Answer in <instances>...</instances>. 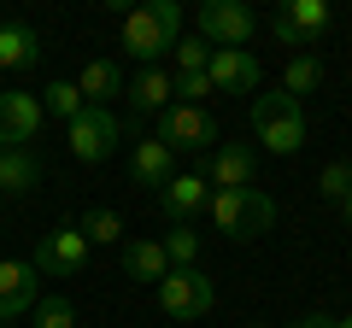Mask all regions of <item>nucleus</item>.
Instances as JSON below:
<instances>
[{
    "label": "nucleus",
    "mask_w": 352,
    "mask_h": 328,
    "mask_svg": "<svg viewBox=\"0 0 352 328\" xmlns=\"http://www.w3.org/2000/svg\"><path fill=\"white\" fill-rule=\"evenodd\" d=\"M340 217H346V223H352V194H346V205H340Z\"/></svg>",
    "instance_id": "obj_30"
},
{
    "label": "nucleus",
    "mask_w": 352,
    "mask_h": 328,
    "mask_svg": "<svg viewBox=\"0 0 352 328\" xmlns=\"http://www.w3.org/2000/svg\"><path fill=\"white\" fill-rule=\"evenodd\" d=\"M65 141H71V152L82 164H106L118 152V141H124V124H118L106 106H82V112L65 124Z\"/></svg>",
    "instance_id": "obj_6"
},
{
    "label": "nucleus",
    "mask_w": 352,
    "mask_h": 328,
    "mask_svg": "<svg viewBox=\"0 0 352 328\" xmlns=\"http://www.w3.org/2000/svg\"><path fill=\"white\" fill-rule=\"evenodd\" d=\"M247 328H264V323H247Z\"/></svg>",
    "instance_id": "obj_32"
},
{
    "label": "nucleus",
    "mask_w": 352,
    "mask_h": 328,
    "mask_svg": "<svg viewBox=\"0 0 352 328\" xmlns=\"http://www.w3.org/2000/svg\"><path fill=\"white\" fill-rule=\"evenodd\" d=\"M129 176H135L141 188H164V182L176 176V152L164 147L159 135H147V141H135V152H129Z\"/></svg>",
    "instance_id": "obj_15"
},
{
    "label": "nucleus",
    "mask_w": 352,
    "mask_h": 328,
    "mask_svg": "<svg viewBox=\"0 0 352 328\" xmlns=\"http://www.w3.org/2000/svg\"><path fill=\"white\" fill-rule=\"evenodd\" d=\"M317 194H323L329 205H346V194H352V164H346V159H329L323 170H317Z\"/></svg>",
    "instance_id": "obj_25"
},
{
    "label": "nucleus",
    "mask_w": 352,
    "mask_h": 328,
    "mask_svg": "<svg viewBox=\"0 0 352 328\" xmlns=\"http://www.w3.org/2000/svg\"><path fill=\"white\" fill-rule=\"evenodd\" d=\"M206 200H212V188H206L200 170H182V176H170V182L159 188V211L170 217V223H188V217H200Z\"/></svg>",
    "instance_id": "obj_14"
},
{
    "label": "nucleus",
    "mask_w": 352,
    "mask_h": 328,
    "mask_svg": "<svg viewBox=\"0 0 352 328\" xmlns=\"http://www.w3.org/2000/svg\"><path fill=\"white\" fill-rule=\"evenodd\" d=\"M206 76H212V89H217V94H252L264 71H258V59H252L247 47H212Z\"/></svg>",
    "instance_id": "obj_12"
},
{
    "label": "nucleus",
    "mask_w": 352,
    "mask_h": 328,
    "mask_svg": "<svg viewBox=\"0 0 352 328\" xmlns=\"http://www.w3.org/2000/svg\"><path fill=\"white\" fill-rule=\"evenodd\" d=\"M335 328H352V316H335Z\"/></svg>",
    "instance_id": "obj_31"
},
{
    "label": "nucleus",
    "mask_w": 352,
    "mask_h": 328,
    "mask_svg": "<svg viewBox=\"0 0 352 328\" xmlns=\"http://www.w3.org/2000/svg\"><path fill=\"white\" fill-rule=\"evenodd\" d=\"M36 182H41V164H36L30 147H6L0 152V200H6V194L18 200V194H30Z\"/></svg>",
    "instance_id": "obj_17"
},
{
    "label": "nucleus",
    "mask_w": 352,
    "mask_h": 328,
    "mask_svg": "<svg viewBox=\"0 0 352 328\" xmlns=\"http://www.w3.org/2000/svg\"><path fill=\"white\" fill-rule=\"evenodd\" d=\"M206 59H212V47H200V36H176V47H170L176 76H194V71H206Z\"/></svg>",
    "instance_id": "obj_26"
},
{
    "label": "nucleus",
    "mask_w": 352,
    "mask_h": 328,
    "mask_svg": "<svg viewBox=\"0 0 352 328\" xmlns=\"http://www.w3.org/2000/svg\"><path fill=\"white\" fill-rule=\"evenodd\" d=\"M305 112L294 94H258L252 100V141H258L264 152H282V159H294V152L305 147Z\"/></svg>",
    "instance_id": "obj_2"
},
{
    "label": "nucleus",
    "mask_w": 352,
    "mask_h": 328,
    "mask_svg": "<svg viewBox=\"0 0 352 328\" xmlns=\"http://www.w3.org/2000/svg\"><path fill=\"white\" fill-rule=\"evenodd\" d=\"M159 141L170 152H212L217 147V124L206 106H182L176 100L170 112H159Z\"/></svg>",
    "instance_id": "obj_7"
},
{
    "label": "nucleus",
    "mask_w": 352,
    "mask_h": 328,
    "mask_svg": "<svg viewBox=\"0 0 352 328\" xmlns=\"http://www.w3.org/2000/svg\"><path fill=\"white\" fill-rule=\"evenodd\" d=\"M41 59V36L30 24H0V71H30Z\"/></svg>",
    "instance_id": "obj_19"
},
{
    "label": "nucleus",
    "mask_w": 352,
    "mask_h": 328,
    "mask_svg": "<svg viewBox=\"0 0 352 328\" xmlns=\"http://www.w3.org/2000/svg\"><path fill=\"white\" fill-rule=\"evenodd\" d=\"M124 270L135 281H153V288H159V281L170 276V258H164V246L153 235H141V240H129V246H124Z\"/></svg>",
    "instance_id": "obj_20"
},
{
    "label": "nucleus",
    "mask_w": 352,
    "mask_h": 328,
    "mask_svg": "<svg viewBox=\"0 0 352 328\" xmlns=\"http://www.w3.org/2000/svg\"><path fill=\"white\" fill-rule=\"evenodd\" d=\"M206 188L212 194H229V188H252V176H258V152L247 147V141H217L212 152H206Z\"/></svg>",
    "instance_id": "obj_9"
},
{
    "label": "nucleus",
    "mask_w": 352,
    "mask_h": 328,
    "mask_svg": "<svg viewBox=\"0 0 352 328\" xmlns=\"http://www.w3.org/2000/svg\"><path fill=\"white\" fill-rule=\"evenodd\" d=\"M41 94H0V152L6 147H24V141H36V129H41Z\"/></svg>",
    "instance_id": "obj_13"
},
{
    "label": "nucleus",
    "mask_w": 352,
    "mask_h": 328,
    "mask_svg": "<svg viewBox=\"0 0 352 328\" xmlns=\"http://www.w3.org/2000/svg\"><path fill=\"white\" fill-rule=\"evenodd\" d=\"M76 229H82V240H88V246H94V240H100V246L124 240V217H118L112 205H88V211L76 217Z\"/></svg>",
    "instance_id": "obj_23"
},
{
    "label": "nucleus",
    "mask_w": 352,
    "mask_h": 328,
    "mask_svg": "<svg viewBox=\"0 0 352 328\" xmlns=\"http://www.w3.org/2000/svg\"><path fill=\"white\" fill-rule=\"evenodd\" d=\"M176 36H182V6H176V0H147L135 12H124V24H118V47H124V59H135L141 71L159 65L164 53L176 47Z\"/></svg>",
    "instance_id": "obj_1"
},
{
    "label": "nucleus",
    "mask_w": 352,
    "mask_h": 328,
    "mask_svg": "<svg viewBox=\"0 0 352 328\" xmlns=\"http://www.w3.org/2000/svg\"><path fill=\"white\" fill-rule=\"evenodd\" d=\"M252 30H258L252 6H241V0H212V6H200V24H194V36H200L206 47H247Z\"/></svg>",
    "instance_id": "obj_8"
},
{
    "label": "nucleus",
    "mask_w": 352,
    "mask_h": 328,
    "mask_svg": "<svg viewBox=\"0 0 352 328\" xmlns=\"http://www.w3.org/2000/svg\"><path fill=\"white\" fill-rule=\"evenodd\" d=\"M82 106H88V100H82V89H76V82H47V89H41V112H53L59 124H71Z\"/></svg>",
    "instance_id": "obj_24"
},
{
    "label": "nucleus",
    "mask_w": 352,
    "mask_h": 328,
    "mask_svg": "<svg viewBox=\"0 0 352 328\" xmlns=\"http://www.w3.org/2000/svg\"><path fill=\"white\" fill-rule=\"evenodd\" d=\"M36 299H41L36 264H24V258H0V328H12L24 311H36Z\"/></svg>",
    "instance_id": "obj_11"
},
{
    "label": "nucleus",
    "mask_w": 352,
    "mask_h": 328,
    "mask_svg": "<svg viewBox=\"0 0 352 328\" xmlns=\"http://www.w3.org/2000/svg\"><path fill=\"white\" fill-rule=\"evenodd\" d=\"M159 246H164V258H170V270H194L200 264V229L194 223H170L159 235Z\"/></svg>",
    "instance_id": "obj_21"
},
{
    "label": "nucleus",
    "mask_w": 352,
    "mask_h": 328,
    "mask_svg": "<svg viewBox=\"0 0 352 328\" xmlns=\"http://www.w3.org/2000/svg\"><path fill=\"white\" fill-rule=\"evenodd\" d=\"M323 89V59L317 53H294L288 71H282V94H294V100H305V94Z\"/></svg>",
    "instance_id": "obj_22"
},
{
    "label": "nucleus",
    "mask_w": 352,
    "mask_h": 328,
    "mask_svg": "<svg viewBox=\"0 0 352 328\" xmlns=\"http://www.w3.org/2000/svg\"><path fill=\"white\" fill-rule=\"evenodd\" d=\"M12 328H18V323H12Z\"/></svg>",
    "instance_id": "obj_34"
},
{
    "label": "nucleus",
    "mask_w": 352,
    "mask_h": 328,
    "mask_svg": "<svg viewBox=\"0 0 352 328\" xmlns=\"http://www.w3.org/2000/svg\"><path fill=\"white\" fill-rule=\"evenodd\" d=\"M129 106H135L141 117H153V112H170L176 106V82H170V71H159V65H147V71L129 82Z\"/></svg>",
    "instance_id": "obj_16"
},
{
    "label": "nucleus",
    "mask_w": 352,
    "mask_h": 328,
    "mask_svg": "<svg viewBox=\"0 0 352 328\" xmlns=\"http://www.w3.org/2000/svg\"><path fill=\"white\" fill-rule=\"evenodd\" d=\"M76 89H82L88 106H112L118 94H124V76H118L112 59H88L82 71H76Z\"/></svg>",
    "instance_id": "obj_18"
},
{
    "label": "nucleus",
    "mask_w": 352,
    "mask_h": 328,
    "mask_svg": "<svg viewBox=\"0 0 352 328\" xmlns=\"http://www.w3.org/2000/svg\"><path fill=\"white\" fill-rule=\"evenodd\" d=\"M36 328H76L71 299H36Z\"/></svg>",
    "instance_id": "obj_27"
},
{
    "label": "nucleus",
    "mask_w": 352,
    "mask_h": 328,
    "mask_svg": "<svg viewBox=\"0 0 352 328\" xmlns=\"http://www.w3.org/2000/svg\"><path fill=\"white\" fill-rule=\"evenodd\" d=\"M153 293H159V311L170 316V323H200V316L217 305V288L206 281L200 264H194V270H170Z\"/></svg>",
    "instance_id": "obj_4"
},
{
    "label": "nucleus",
    "mask_w": 352,
    "mask_h": 328,
    "mask_svg": "<svg viewBox=\"0 0 352 328\" xmlns=\"http://www.w3.org/2000/svg\"><path fill=\"white\" fill-rule=\"evenodd\" d=\"M346 164H352V159H346Z\"/></svg>",
    "instance_id": "obj_33"
},
{
    "label": "nucleus",
    "mask_w": 352,
    "mask_h": 328,
    "mask_svg": "<svg viewBox=\"0 0 352 328\" xmlns=\"http://www.w3.org/2000/svg\"><path fill=\"white\" fill-rule=\"evenodd\" d=\"M170 82H176V94H182V106H200V100H212V76H206V71H194V76H170Z\"/></svg>",
    "instance_id": "obj_28"
},
{
    "label": "nucleus",
    "mask_w": 352,
    "mask_h": 328,
    "mask_svg": "<svg viewBox=\"0 0 352 328\" xmlns=\"http://www.w3.org/2000/svg\"><path fill=\"white\" fill-rule=\"evenodd\" d=\"M294 328H335V316H300Z\"/></svg>",
    "instance_id": "obj_29"
},
{
    "label": "nucleus",
    "mask_w": 352,
    "mask_h": 328,
    "mask_svg": "<svg viewBox=\"0 0 352 328\" xmlns=\"http://www.w3.org/2000/svg\"><path fill=\"white\" fill-rule=\"evenodd\" d=\"M206 217H212L217 235L252 240V235H264V229L276 223V205H270L264 188H229V194H212V200H206Z\"/></svg>",
    "instance_id": "obj_3"
},
{
    "label": "nucleus",
    "mask_w": 352,
    "mask_h": 328,
    "mask_svg": "<svg viewBox=\"0 0 352 328\" xmlns=\"http://www.w3.org/2000/svg\"><path fill=\"white\" fill-rule=\"evenodd\" d=\"M329 6L323 0H282L276 18H270V30H276V41H288V47H317V41L329 36Z\"/></svg>",
    "instance_id": "obj_10"
},
{
    "label": "nucleus",
    "mask_w": 352,
    "mask_h": 328,
    "mask_svg": "<svg viewBox=\"0 0 352 328\" xmlns=\"http://www.w3.org/2000/svg\"><path fill=\"white\" fill-rule=\"evenodd\" d=\"M36 276L41 281H71V276H82L88 270V240H82V229L76 223H59V229H47V235L36 240Z\"/></svg>",
    "instance_id": "obj_5"
}]
</instances>
